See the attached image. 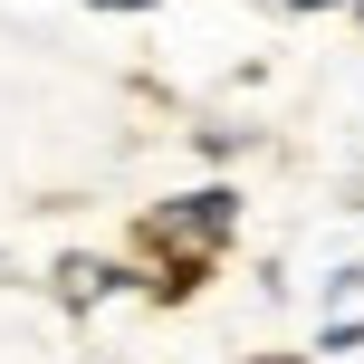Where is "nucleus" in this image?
Here are the masks:
<instances>
[{
	"mask_svg": "<svg viewBox=\"0 0 364 364\" xmlns=\"http://www.w3.org/2000/svg\"><path fill=\"white\" fill-rule=\"evenodd\" d=\"M230 220H240V192H230V182H211V192H192L182 211H164V240H192V259H201V250L230 240Z\"/></svg>",
	"mask_w": 364,
	"mask_h": 364,
	"instance_id": "f257e3e1",
	"label": "nucleus"
},
{
	"mask_svg": "<svg viewBox=\"0 0 364 364\" xmlns=\"http://www.w3.org/2000/svg\"><path fill=\"white\" fill-rule=\"evenodd\" d=\"M87 10H154V0H87Z\"/></svg>",
	"mask_w": 364,
	"mask_h": 364,
	"instance_id": "f03ea898",
	"label": "nucleus"
},
{
	"mask_svg": "<svg viewBox=\"0 0 364 364\" xmlns=\"http://www.w3.org/2000/svg\"><path fill=\"white\" fill-rule=\"evenodd\" d=\"M355 10H364V0H355Z\"/></svg>",
	"mask_w": 364,
	"mask_h": 364,
	"instance_id": "7ed1b4c3",
	"label": "nucleus"
}]
</instances>
